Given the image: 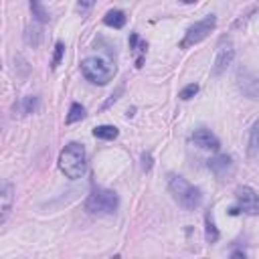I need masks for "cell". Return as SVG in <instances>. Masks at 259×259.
<instances>
[{
    "label": "cell",
    "mask_w": 259,
    "mask_h": 259,
    "mask_svg": "<svg viewBox=\"0 0 259 259\" xmlns=\"http://www.w3.org/2000/svg\"><path fill=\"white\" fill-rule=\"evenodd\" d=\"M85 148L83 144L79 142H71L67 144L63 150H61V154H59V168L61 172L67 178L75 180V178H81L83 176V172H85Z\"/></svg>",
    "instance_id": "1"
},
{
    "label": "cell",
    "mask_w": 259,
    "mask_h": 259,
    "mask_svg": "<svg viewBox=\"0 0 259 259\" xmlns=\"http://www.w3.org/2000/svg\"><path fill=\"white\" fill-rule=\"evenodd\" d=\"M79 2H81L83 6H91V4L95 2V0H79Z\"/></svg>",
    "instance_id": "23"
},
{
    "label": "cell",
    "mask_w": 259,
    "mask_h": 259,
    "mask_svg": "<svg viewBox=\"0 0 259 259\" xmlns=\"http://www.w3.org/2000/svg\"><path fill=\"white\" fill-rule=\"evenodd\" d=\"M205 239H207V243H217L219 241V229H217V225H215L211 213H207V217H205Z\"/></svg>",
    "instance_id": "12"
},
{
    "label": "cell",
    "mask_w": 259,
    "mask_h": 259,
    "mask_svg": "<svg viewBox=\"0 0 259 259\" xmlns=\"http://www.w3.org/2000/svg\"><path fill=\"white\" fill-rule=\"evenodd\" d=\"M136 45H138V35L132 33V37H130V49H136Z\"/></svg>",
    "instance_id": "22"
},
{
    "label": "cell",
    "mask_w": 259,
    "mask_h": 259,
    "mask_svg": "<svg viewBox=\"0 0 259 259\" xmlns=\"http://www.w3.org/2000/svg\"><path fill=\"white\" fill-rule=\"evenodd\" d=\"M215 27H217V16L215 14L205 16L203 20H199V23H194L192 27H188V31L184 33V39L180 43V47L188 49L192 45H199L201 41H205L211 35V31H215Z\"/></svg>",
    "instance_id": "5"
},
{
    "label": "cell",
    "mask_w": 259,
    "mask_h": 259,
    "mask_svg": "<svg viewBox=\"0 0 259 259\" xmlns=\"http://www.w3.org/2000/svg\"><path fill=\"white\" fill-rule=\"evenodd\" d=\"M103 23L107 27H114V29H122L126 25V14L122 10H110L103 16Z\"/></svg>",
    "instance_id": "13"
},
{
    "label": "cell",
    "mask_w": 259,
    "mask_h": 259,
    "mask_svg": "<svg viewBox=\"0 0 259 259\" xmlns=\"http://www.w3.org/2000/svg\"><path fill=\"white\" fill-rule=\"evenodd\" d=\"M33 112H37V97H27L25 99V114H33Z\"/></svg>",
    "instance_id": "20"
},
{
    "label": "cell",
    "mask_w": 259,
    "mask_h": 259,
    "mask_svg": "<svg viewBox=\"0 0 259 259\" xmlns=\"http://www.w3.org/2000/svg\"><path fill=\"white\" fill-rule=\"evenodd\" d=\"M235 59V47H233V43L223 37L221 43H219V47H217V57H215V65H213V75H221L227 71V67L233 63Z\"/></svg>",
    "instance_id": "6"
},
{
    "label": "cell",
    "mask_w": 259,
    "mask_h": 259,
    "mask_svg": "<svg viewBox=\"0 0 259 259\" xmlns=\"http://www.w3.org/2000/svg\"><path fill=\"white\" fill-rule=\"evenodd\" d=\"M239 87L243 89L245 95H249L251 99H259V81L255 77L247 79V73H239Z\"/></svg>",
    "instance_id": "10"
},
{
    "label": "cell",
    "mask_w": 259,
    "mask_h": 259,
    "mask_svg": "<svg viewBox=\"0 0 259 259\" xmlns=\"http://www.w3.org/2000/svg\"><path fill=\"white\" fill-rule=\"evenodd\" d=\"M31 10H33V16L39 20V23H49V12L41 4V0H31Z\"/></svg>",
    "instance_id": "15"
},
{
    "label": "cell",
    "mask_w": 259,
    "mask_h": 259,
    "mask_svg": "<svg viewBox=\"0 0 259 259\" xmlns=\"http://www.w3.org/2000/svg\"><path fill=\"white\" fill-rule=\"evenodd\" d=\"M81 73L85 79L95 83V85H105L114 79L116 67L110 61H105L101 57H87L81 61Z\"/></svg>",
    "instance_id": "3"
},
{
    "label": "cell",
    "mask_w": 259,
    "mask_h": 259,
    "mask_svg": "<svg viewBox=\"0 0 259 259\" xmlns=\"http://www.w3.org/2000/svg\"><path fill=\"white\" fill-rule=\"evenodd\" d=\"M0 201H2V217H0V223H4L6 221V215L10 211V203H12V184L10 182H4L2 186V194H0Z\"/></svg>",
    "instance_id": "11"
},
{
    "label": "cell",
    "mask_w": 259,
    "mask_h": 259,
    "mask_svg": "<svg viewBox=\"0 0 259 259\" xmlns=\"http://www.w3.org/2000/svg\"><path fill=\"white\" fill-rule=\"evenodd\" d=\"M83 116H85V110H83V105L81 103H71V107H69V114H67V124H75V122H79V120H83Z\"/></svg>",
    "instance_id": "17"
},
{
    "label": "cell",
    "mask_w": 259,
    "mask_h": 259,
    "mask_svg": "<svg viewBox=\"0 0 259 259\" xmlns=\"http://www.w3.org/2000/svg\"><path fill=\"white\" fill-rule=\"evenodd\" d=\"M259 150V120L251 126V132H249V154L253 156Z\"/></svg>",
    "instance_id": "16"
},
{
    "label": "cell",
    "mask_w": 259,
    "mask_h": 259,
    "mask_svg": "<svg viewBox=\"0 0 259 259\" xmlns=\"http://www.w3.org/2000/svg\"><path fill=\"white\" fill-rule=\"evenodd\" d=\"M63 53H65V45L59 41L57 45H55V57H53V65H51L53 69H57V67H59V63H61V59H63Z\"/></svg>",
    "instance_id": "19"
},
{
    "label": "cell",
    "mask_w": 259,
    "mask_h": 259,
    "mask_svg": "<svg viewBox=\"0 0 259 259\" xmlns=\"http://www.w3.org/2000/svg\"><path fill=\"white\" fill-rule=\"evenodd\" d=\"M120 207V199L114 190L97 188L93 190L87 201H85V211H89L91 215H112Z\"/></svg>",
    "instance_id": "4"
},
{
    "label": "cell",
    "mask_w": 259,
    "mask_h": 259,
    "mask_svg": "<svg viewBox=\"0 0 259 259\" xmlns=\"http://www.w3.org/2000/svg\"><path fill=\"white\" fill-rule=\"evenodd\" d=\"M118 128L116 126H97L93 130V136L99 140H116L118 138Z\"/></svg>",
    "instance_id": "14"
},
{
    "label": "cell",
    "mask_w": 259,
    "mask_h": 259,
    "mask_svg": "<svg viewBox=\"0 0 259 259\" xmlns=\"http://www.w3.org/2000/svg\"><path fill=\"white\" fill-rule=\"evenodd\" d=\"M199 93V85L197 83H190V85H186V87L180 91V99H190V97H194V95H197Z\"/></svg>",
    "instance_id": "18"
},
{
    "label": "cell",
    "mask_w": 259,
    "mask_h": 259,
    "mask_svg": "<svg viewBox=\"0 0 259 259\" xmlns=\"http://www.w3.org/2000/svg\"><path fill=\"white\" fill-rule=\"evenodd\" d=\"M192 142L197 144L199 148H205V150H219V146H221L219 138L215 136L211 130H207V128L197 130V132L192 134Z\"/></svg>",
    "instance_id": "8"
},
{
    "label": "cell",
    "mask_w": 259,
    "mask_h": 259,
    "mask_svg": "<svg viewBox=\"0 0 259 259\" xmlns=\"http://www.w3.org/2000/svg\"><path fill=\"white\" fill-rule=\"evenodd\" d=\"M209 168L215 172L217 176H225L227 172L233 168V162H231V156L227 154H221V156H215L209 160Z\"/></svg>",
    "instance_id": "9"
},
{
    "label": "cell",
    "mask_w": 259,
    "mask_h": 259,
    "mask_svg": "<svg viewBox=\"0 0 259 259\" xmlns=\"http://www.w3.org/2000/svg\"><path fill=\"white\" fill-rule=\"evenodd\" d=\"M142 168L144 170L152 168V156H150V154H142Z\"/></svg>",
    "instance_id": "21"
},
{
    "label": "cell",
    "mask_w": 259,
    "mask_h": 259,
    "mask_svg": "<svg viewBox=\"0 0 259 259\" xmlns=\"http://www.w3.org/2000/svg\"><path fill=\"white\" fill-rule=\"evenodd\" d=\"M235 199L239 209L247 215H259V194L251 186H239L235 190Z\"/></svg>",
    "instance_id": "7"
},
{
    "label": "cell",
    "mask_w": 259,
    "mask_h": 259,
    "mask_svg": "<svg viewBox=\"0 0 259 259\" xmlns=\"http://www.w3.org/2000/svg\"><path fill=\"white\" fill-rule=\"evenodd\" d=\"M233 257H245V251H235Z\"/></svg>",
    "instance_id": "24"
},
{
    "label": "cell",
    "mask_w": 259,
    "mask_h": 259,
    "mask_svg": "<svg viewBox=\"0 0 259 259\" xmlns=\"http://www.w3.org/2000/svg\"><path fill=\"white\" fill-rule=\"evenodd\" d=\"M168 188L172 192V197H174V201L186 209V211H194L199 209L201 203H203V194L197 186H192L186 178L182 176H176V174H170L168 178Z\"/></svg>",
    "instance_id": "2"
}]
</instances>
